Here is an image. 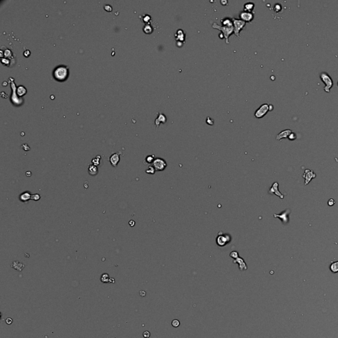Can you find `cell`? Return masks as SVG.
Wrapping results in <instances>:
<instances>
[{
    "label": "cell",
    "instance_id": "cell-8",
    "mask_svg": "<svg viewBox=\"0 0 338 338\" xmlns=\"http://www.w3.org/2000/svg\"><path fill=\"white\" fill-rule=\"evenodd\" d=\"M175 38L177 42V44L180 43L182 45H183V43L184 42L185 38H186V33L182 29L177 30L175 34Z\"/></svg>",
    "mask_w": 338,
    "mask_h": 338
},
{
    "label": "cell",
    "instance_id": "cell-9",
    "mask_svg": "<svg viewBox=\"0 0 338 338\" xmlns=\"http://www.w3.org/2000/svg\"><path fill=\"white\" fill-rule=\"evenodd\" d=\"M231 237L229 235H219L217 238V244L220 246H225L230 242Z\"/></svg>",
    "mask_w": 338,
    "mask_h": 338
},
{
    "label": "cell",
    "instance_id": "cell-41",
    "mask_svg": "<svg viewBox=\"0 0 338 338\" xmlns=\"http://www.w3.org/2000/svg\"><path fill=\"white\" fill-rule=\"evenodd\" d=\"M337 86H338V82H337Z\"/></svg>",
    "mask_w": 338,
    "mask_h": 338
},
{
    "label": "cell",
    "instance_id": "cell-16",
    "mask_svg": "<svg viewBox=\"0 0 338 338\" xmlns=\"http://www.w3.org/2000/svg\"><path fill=\"white\" fill-rule=\"evenodd\" d=\"M292 132H293V131L291 130H285L280 132L276 136V139L277 140H281V139H284V138H288Z\"/></svg>",
    "mask_w": 338,
    "mask_h": 338
},
{
    "label": "cell",
    "instance_id": "cell-19",
    "mask_svg": "<svg viewBox=\"0 0 338 338\" xmlns=\"http://www.w3.org/2000/svg\"><path fill=\"white\" fill-rule=\"evenodd\" d=\"M254 4L253 2H248L244 4V11H248V12H252V10L254 8Z\"/></svg>",
    "mask_w": 338,
    "mask_h": 338
},
{
    "label": "cell",
    "instance_id": "cell-17",
    "mask_svg": "<svg viewBox=\"0 0 338 338\" xmlns=\"http://www.w3.org/2000/svg\"><path fill=\"white\" fill-rule=\"evenodd\" d=\"M234 263H238L239 264V269L240 270H246L247 269V266L244 262V260L241 258H237L234 260Z\"/></svg>",
    "mask_w": 338,
    "mask_h": 338
},
{
    "label": "cell",
    "instance_id": "cell-32",
    "mask_svg": "<svg viewBox=\"0 0 338 338\" xmlns=\"http://www.w3.org/2000/svg\"><path fill=\"white\" fill-rule=\"evenodd\" d=\"M288 138H289V139L291 140V141H294V140L296 139V138H297V135H296V134H295L294 132H292V133L289 135V136L288 137Z\"/></svg>",
    "mask_w": 338,
    "mask_h": 338
},
{
    "label": "cell",
    "instance_id": "cell-26",
    "mask_svg": "<svg viewBox=\"0 0 338 338\" xmlns=\"http://www.w3.org/2000/svg\"><path fill=\"white\" fill-rule=\"evenodd\" d=\"M27 92V89L23 87V86H19L17 89V94L19 96H23Z\"/></svg>",
    "mask_w": 338,
    "mask_h": 338
},
{
    "label": "cell",
    "instance_id": "cell-38",
    "mask_svg": "<svg viewBox=\"0 0 338 338\" xmlns=\"http://www.w3.org/2000/svg\"><path fill=\"white\" fill-rule=\"evenodd\" d=\"M139 295L141 297H145V295H146V292L144 291H140L139 292Z\"/></svg>",
    "mask_w": 338,
    "mask_h": 338
},
{
    "label": "cell",
    "instance_id": "cell-10",
    "mask_svg": "<svg viewBox=\"0 0 338 338\" xmlns=\"http://www.w3.org/2000/svg\"><path fill=\"white\" fill-rule=\"evenodd\" d=\"M303 178L305 179L304 185H307L310 182L311 180L312 179V178H316V174L314 173V172H313L312 170L307 169V170H305V172L304 173Z\"/></svg>",
    "mask_w": 338,
    "mask_h": 338
},
{
    "label": "cell",
    "instance_id": "cell-11",
    "mask_svg": "<svg viewBox=\"0 0 338 338\" xmlns=\"http://www.w3.org/2000/svg\"><path fill=\"white\" fill-rule=\"evenodd\" d=\"M120 152L117 153H116L112 154V155L110 156V159H109V161H110L111 165L113 167H116L118 165V163H120Z\"/></svg>",
    "mask_w": 338,
    "mask_h": 338
},
{
    "label": "cell",
    "instance_id": "cell-3",
    "mask_svg": "<svg viewBox=\"0 0 338 338\" xmlns=\"http://www.w3.org/2000/svg\"><path fill=\"white\" fill-rule=\"evenodd\" d=\"M273 105L265 103L262 104L260 106L258 109H257L254 113V116L256 118H262L268 113L269 111H271L273 110Z\"/></svg>",
    "mask_w": 338,
    "mask_h": 338
},
{
    "label": "cell",
    "instance_id": "cell-34",
    "mask_svg": "<svg viewBox=\"0 0 338 338\" xmlns=\"http://www.w3.org/2000/svg\"><path fill=\"white\" fill-rule=\"evenodd\" d=\"M150 335H151V333L149 331H145L143 333V336L145 338H149V337H150Z\"/></svg>",
    "mask_w": 338,
    "mask_h": 338
},
{
    "label": "cell",
    "instance_id": "cell-23",
    "mask_svg": "<svg viewBox=\"0 0 338 338\" xmlns=\"http://www.w3.org/2000/svg\"><path fill=\"white\" fill-rule=\"evenodd\" d=\"M143 31H144V33H146V34H151V33H153V29L152 27V26L149 24H146L145 26H144V27L143 29Z\"/></svg>",
    "mask_w": 338,
    "mask_h": 338
},
{
    "label": "cell",
    "instance_id": "cell-30",
    "mask_svg": "<svg viewBox=\"0 0 338 338\" xmlns=\"http://www.w3.org/2000/svg\"><path fill=\"white\" fill-rule=\"evenodd\" d=\"M171 324H172V325L174 327H178L180 325V322L179 320H177V319H174V320H173L172 321Z\"/></svg>",
    "mask_w": 338,
    "mask_h": 338
},
{
    "label": "cell",
    "instance_id": "cell-12",
    "mask_svg": "<svg viewBox=\"0 0 338 338\" xmlns=\"http://www.w3.org/2000/svg\"><path fill=\"white\" fill-rule=\"evenodd\" d=\"M290 210L289 209H287L286 211L282 213L280 215H277V214H274L273 215V217H275V218H279V219L282 221V222H283L284 224H287L288 222H289V218H288V215L290 213Z\"/></svg>",
    "mask_w": 338,
    "mask_h": 338
},
{
    "label": "cell",
    "instance_id": "cell-5",
    "mask_svg": "<svg viewBox=\"0 0 338 338\" xmlns=\"http://www.w3.org/2000/svg\"><path fill=\"white\" fill-rule=\"evenodd\" d=\"M233 20V23L234 27V34H235L237 37L240 38V33L242 29H244L246 23H245L243 21L239 19L232 18Z\"/></svg>",
    "mask_w": 338,
    "mask_h": 338
},
{
    "label": "cell",
    "instance_id": "cell-36",
    "mask_svg": "<svg viewBox=\"0 0 338 338\" xmlns=\"http://www.w3.org/2000/svg\"><path fill=\"white\" fill-rule=\"evenodd\" d=\"M6 324H8V325H10V324H11L12 323H13V319H12V318H7V319L6 320Z\"/></svg>",
    "mask_w": 338,
    "mask_h": 338
},
{
    "label": "cell",
    "instance_id": "cell-2",
    "mask_svg": "<svg viewBox=\"0 0 338 338\" xmlns=\"http://www.w3.org/2000/svg\"><path fill=\"white\" fill-rule=\"evenodd\" d=\"M212 27L213 28V29H218L219 31H221V33H222L223 36H224V38L225 39V42L226 44H229V37L231 35H233L234 33V27L233 26H231V27H225V26H221L218 25L216 23H214L213 24V27Z\"/></svg>",
    "mask_w": 338,
    "mask_h": 338
},
{
    "label": "cell",
    "instance_id": "cell-7",
    "mask_svg": "<svg viewBox=\"0 0 338 338\" xmlns=\"http://www.w3.org/2000/svg\"><path fill=\"white\" fill-rule=\"evenodd\" d=\"M240 19L245 23H250L253 20L254 17V13L253 12H248L246 11H242L239 15Z\"/></svg>",
    "mask_w": 338,
    "mask_h": 338
},
{
    "label": "cell",
    "instance_id": "cell-14",
    "mask_svg": "<svg viewBox=\"0 0 338 338\" xmlns=\"http://www.w3.org/2000/svg\"><path fill=\"white\" fill-rule=\"evenodd\" d=\"M278 186L279 184L277 182L273 183V184L272 185L271 188H270V190H269V193H270V194H273V193H274V194H275L276 195L279 196L280 198L283 199L284 197V195L278 190Z\"/></svg>",
    "mask_w": 338,
    "mask_h": 338
},
{
    "label": "cell",
    "instance_id": "cell-13",
    "mask_svg": "<svg viewBox=\"0 0 338 338\" xmlns=\"http://www.w3.org/2000/svg\"><path fill=\"white\" fill-rule=\"evenodd\" d=\"M166 121H167V118L165 114L163 113H158L157 118H156L155 121V125L156 128H158L161 124H165Z\"/></svg>",
    "mask_w": 338,
    "mask_h": 338
},
{
    "label": "cell",
    "instance_id": "cell-28",
    "mask_svg": "<svg viewBox=\"0 0 338 338\" xmlns=\"http://www.w3.org/2000/svg\"><path fill=\"white\" fill-rule=\"evenodd\" d=\"M155 168H154L153 166H149L148 168L145 170V172L147 174H153L155 172Z\"/></svg>",
    "mask_w": 338,
    "mask_h": 338
},
{
    "label": "cell",
    "instance_id": "cell-40",
    "mask_svg": "<svg viewBox=\"0 0 338 338\" xmlns=\"http://www.w3.org/2000/svg\"><path fill=\"white\" fill-rule=\"evenodd\" d=\"M109 283H115V279L114 278H110V281H109Z\"/></svg>",
    "mask_w": 338,
    "mask_h": 338
},
{
    "label": "cell",
    "instance_id": "cell-37",
    "mask_svg": "<svg viewBox=\"0 0 338 338\" xmlns=\"http://www.w3.org/2000/svg\"><path fill=\"white\" fill-rule=\"evenodd\" d=\"M104 9H106L107 11H112V7H111L110 6H108V5H106V6H104Z\"/></svg>",
    "mask_w": 338,
    "mask_h": 338
},
{
    "label": "cell",
    "instance_id": "cell-18",
    "mask_svg": "<svg viewBox=\"0 0 338 338\" xmlns=\"http://www.w3.org/2000/svg\"><path fill=\"white\" fill-rule=\"evenodd\" d=\"M11 266L13 269H16L17 271H21L23 269H24L25 268V265H24L23 263L19 262V261H15L13 262L12 264H11Z\"/></svg>",
    "mask_w": 338,
    "mask_h": 338
},
{
    "label": "cell",
    "instance_id": "cell-1",
    "mask_svg": "<svg viewBox=\"0 0 338 338\" xmlns=\"http://www.w3.org/2000/svg\"><path fill=\"white\" fill-rule=\"evenodd\" d=\"M69 75L68 67L64 65H59L54 71L53 75L54 77L58 81H63L67 79Z\"/></svg>",
    "mask_w": 338,
    "mask_h": 338
},
{
    "label": "cell",
    "instance_id": "cell-20",
    "mask_svg": "<svg viewBox=\"0 0 338 338\" xmlns=\"http://www.w3.org/2000/svg\"><path fill=\"white\" fill-rule=\"evenodd\" d=\"M98 172V167L93 165H90L89 166V173L91 176H96Z\"/></svg>",
    "mask_w": 338,
    "mask_h": 338
},
{
    "label": "cell",
    "instance_id": "cell-29",
    "mask_svg": "<svg viewBox=\"0 0 338 338\" xmlns=\"http://www.w3.org/2000/svg\"><path fill=\"white\" fill-rule=\"evenodd\" d=\"M151 20V17L150 15H143V19H142V21H143L144 23H146L147 24H148V23Z\"/></svg>",
    "mask_w": 338,
    "mask_h": 338
},
{
    "label": "cell",
    "instance_id": "cell-15",
    "mask_svg": "<svg viewBox=\"0 0 338 338\" xmlns=\"http://www.w3.org/2000/svg\"><path fill=\"white\" fill-rule=\"evenodd\" d=\"M32 194L30 192H24L19 195V200L23 203L28 202L30 199H31Z\"/></svg>",
    "mask_w": 338,
    "mask_h": 338
},
{
    "label": "cell",
    "instance_id": "cell-25",
    "mask_svg": "<svg viewBox=\"0 0 338 338\" xmlns=\"http://www.w3.org/2000/svg\"><path fill=\"white\" fill-rule=\"evenodd\" d=\"M155 160V155H148L147 156V157L145 158V163H145V164H153Z\"/></svg>",
    "mask_w": 338,
    "mask_h": 338
},
{
    "label": "cell",
    "instance_id": "cell-24",
    "mask_svg": "<svg viewBox=\"0 0 338 338\" xmlns=\"http://www.w3.org/2000/svg\"><path fill=\"white\" fill-rule=\"evenodd\" d=\"M330 270L332 273H337L338 272V261L337 262H333L331 263V264L330 265Z\"/></svg>",
    "mask_w": 338,
    "mask_h": 338
},
{
    "label": "cell",
    "instance_id": "cell-31",
    "mask_svg": "<svg viewBox=\"0 0 338 338\" xmlns=\"http://www.w3.org/2000/svg\"><path fill=\"white\" fill-rule=\"evenodd\" d=\"M31 199L32 200L34 201H38L40 199V195L38 194V193H35V194H32V196H31Z\"/></svg>",
    "mask_w": 338,
    "mask_h": 338
},
{
    "label": "cell",
    "instance_id": "cell-6",
    "mask_svg": "<svg viewBox=\"0 0 338 338\" xmlns=\"http://www.w3.org/2000/svg\"><path fill=\"white\" fill-rule=\"evenodd\" d=\"M153 166L155 168L156 171H163L167 166L166 161L161 158H157L153 163Z\"/></svg>",
    "mask_w": 338,
    "mask_h": 338
},
{
    "label": "cell",
    "instance_id": "cell-22",
    "mask_svg": "<svg viewBox=\"0 0 338 338\" xmlns=\"http://www.w3.org/2000/svg\"><path fill=\"white\" fill-rule=\"evenodd\" d=\"M110 279V277L108 273H103V274H102L101 277H100V281L104 283H109Z\"/></svg>",
    "mask_w": 338,
    "mask_h": 338
},
{
    "label": "cell",
    "instance_id": "cell-33",
    "mask_svg": "<svg viewBox=\"0 0 338 338\" xmlns=\"http://www.w3.org/2000/svg\"><path fill=\"white\" fill-rule=\"evenodd\" d=\"M230 256L232 257V258H233L236 259V258H239V257H238V256H239V254H238V252H237L234 251V252H231V254H230Z\"/></svg>",
    "mask_w": 338,
    "mask_h": 338
},
{
    "label": "cell",
    "instance_id": "cell-21",
    "mask_svg": "<svg viewBox=\"0 0 338 338\" xmlns=\"http://www.w3.org/2000/svg\"><path fill=\"white\" fill-rule=\"evenodd\" d=\"M221 23H222V26H225V27H231V26H233V20H232V19H230L229 18V17H225V18L221 19Z\"/></svg>",
    "mask_w": 338,
    "mask_h": 338
},
{
    "label": "cell",
    "instance_id": "cell-35",
    "mask_svg": "<svg viewBox=\"0 0 338 338\" xmlns=\"http://www.w3.org/2000/svg\"><path fill=\"white\" fill-rule=\"evenodd\" d=\"M206 122H207V124H208L209 125H211V126L213 124V123H214V121L211 119V118H207Z\"/></svg>",
    "mask_w": 338,
    "mask_h": 338
},
{
    "label": "cell",
    "instance_id": "cell-39",
    "mask_svg": "<svg viewBox=\"0 0 338 338\" xmlns=\"http://www.w3.org/2000/svg\"><path fill=\"white\" fill-rule=\"evenodd\" d=\"M135 224H136V222H135L134 221H133V220H131V221H130V222H129V224H130V227H134V225H135Z\"/></svg>",
    "mask_w": 338,
    "mask_h": 338
},
{
    "label": "cell",
    "instance_id": "cell-27",
    "mask_svg": "<svg viewBox=\"0 0 338 338\" xmlns=\"http://www.w3.org/2000/svg\"><path fill=\"white\" fill-rule=\"evenodd\" d=\"M100 159H101L100 156L97 155L96 157L93 158V159H92V164L93 165H94V166H98L100 165Z\"/></svg>",
    "mask_w": 338,
    "mask_h": 338
},
{
    "label": "cell",
    "instance_id": "cell-4",
    "mask_svg": "<svg viewBox=\"0 0 338 338\" xmlns=\"http://www.w3.org/2000/svg\"><path fill=\"white\" fill-rule=\"evenodd\" d=\"M320 79L322 80V81L324 82L325 84V87L324 88V90L325 92L329 93L330 92V89L333 85V82L331 79V77L327 73H321L320 75Z\"/></svg>",
    "mask_w": 338,
    "mask_h": 338
}]
</instances>
